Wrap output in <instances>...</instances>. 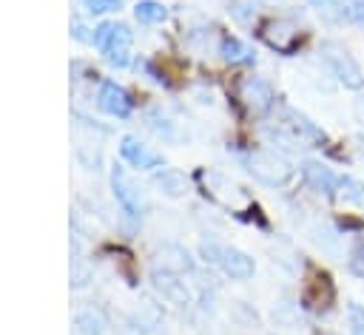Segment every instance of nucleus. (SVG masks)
<instances>
[{"mask_svg":"<svg viewBox=\"0 0 364 335\" xmlns=\"http://www.w3.org/2000/svg\"><path fill=\"white\" fill-rule=\"evenodd\" d=\"M318 54H321V62L327 65V71H330L344 88L358 91V88L364 85V74H361L358 62L353 60V54H350L341 43H336V40H324L321 48H318Z\"/></svg>","mask_w":364,"mask_h":335,"instance_id":"1","label":"nucleus"},{"mask_svg":"<svg viewBox=\"0 0 364 335\" xmlns=\"http://www.w3.org/2000/svg\"><path fill=\"white\" fill-rule=\"evenodd\" d=\"M94 45L105 54L111 65H125L128 62V45H131V31L122 23H102L94 31Z\"/></svg>","mask_w":364,"mask_h":335,"instance_id":"2","label":"nucleus"},{"mask_svg":"<svg viewBox=\"0 0 364 335\" xmlns=\"http://www.w3.org/2000/svg\"><path fill=\"white\" fill-rule=\"evenodd\" d=\"M245 165H247V170H250L253 179H259L262 185H270V187L284 185L290 179V173H293V168L287 165V159H282L273 150H256V153L247 156Z\"/></svg>","mask_w":364,"mask_h":335,"instance_id":"3","label":"nucleus"},{"mask_svg":"<svg viewBox=\"0 0 364 335\" xmlns=\"http://www.w3.org/2000/svg\"><path fill=\"white\" fill-rule=\"evenodd\" d=\"M262 40H264L273 51H279V54H293V51L299 48V43H301V31H299V26H296L293 20H287V17H273V20H267V23L262 26Z\"/></svg>","mask_w":364,"mask_h":335,"instance_id":"4","label":"nucleus"},{"mask_svg":"<svg viewBox=\"0 0 364 335\" xmlns=\"http://www.w3.org/2000/svg\"><path fill=\"white\" fill-rule=\"evenodd\" d=\"M111 187H114V196H117L119 207H122L128 216H142V210H145L142 193H139V187L134 185V179H131L122 168H114V173H111Z\"/></svg>","mask_w":364,"mask_h":335,"instance_id":"5","label":"nucleus"},{"mask_svg":"<svg viewBox=\"0 0 364 335\" xmlns=\"http://www.w3.org/2000/svg\"><path fill=\"white\" fill-rule=\"evenodd\" d=\"M151 284L156 290V295L173 307H188L191 304V290L188 284L176 275V273H165V270H154L151 273Z\"/></svg>","mask_w":364,"mask_h":335,"instance_id":"6","label":"nucleus"},{"mask_svg":"<svg viewBox=\"0 0 364 335\" xmlns=\"http://www.w3.org/2000/svg\"><path fill=\"white\" fill-rule=\"evenodd\" d=\"M154 258H156V270H165V273H191L193 270V258L191 253L182 247V244H173V241H165L154 250Z\"/></svg>","mask_w":364,"mask_h":335,"instance_id":"7","label":"nucleus"},{"mask_svg":"<svg viewBox=\"0 0 364 335\" xmlns=\"http://www.w3.org/2000/svg\"><path fill=\"white\" fill-rule=\"evenodd\" d=\"M239 99L253 111V114H262L273 105V88L262 79V77H245L239 82Z\"/></svg>","mask_w":364,"mask_h":335,"instance_id":"8","label":"nucleus"},{"mask_svg":"<svg viewBox=\"0 0 364 335\" xmlns=\"http://www.w3.org/2000/svg\"><path fill=\"white\" fill-rule=\"evenodd\" d=\"M97 108L100 111H105V114H111V116H128L131 114V97H128V91L122 88V85H117V82H102L100 85V91H97Z\"/></svg>","mask_w":364,"mask_h":335,"instance_id":"9","label":"nucleus"},{"mask_svg":"<svg viewBox=\"0 0 364 335\" xmlns=\"http://www.w3.org/2000/svg\"><path fill=\"white\" fill-rule=\"evenodd\" d=\"M333 298H336L333 281H330L324 273H316V275L307 281V287H304V304H307L310 309L321 312V309H327V307L333 304Z\"/></svg>","mask_w":364,"mask_h":335,"instance_id":"10","label":"nucleus"},{"mask_svg":"<svg viewBox=\"0 0 364 335\" xmlns=\"http://www.w3.org/2000/svg\"><path fill=\"white\" fill-rule=\"evenodd\" d=\"M301 176H304V182H307L316 193H324V196L336 193L338 185H341V176H336L330 168H324V165H318V162H304V165H301Z\"/></svg>","mask_w":364,"mask_h":335,"instance_id":"11","label":"nucleus"},{"mask_svg":"<svg viewBox=\"0 0 364 335\" xmlns=\"http://www.w3.org/2000/svg\"><path fill=\"white\" fill-rule=\"evenodd\" d=\"M119 153H122V159H125L128 165H134V168H139V170H148V168H156V165H159V156L151 153V150H148L139 139H134V136H122Z\"/></svg>","mask_w":364,"mask_h":335,"instance_id":"12","label":"nucleus"},{"mask_svg":"<svg viewBox=\"0 0 364 335\" xmlns=\"http://www.w3.org/2000/svg\"><path fill=\"white\" fill-rule=\"evenodd\" d=\"M219 264H222L225 275H228V278H236V281H245V278H250V275H253V270H256L253 258H250L247 253L236 250V247L225 250V253H222V261H219Z\"/></svg>","mask_w":364,"mask_h":335,"instance_id":"13","label":"nucleus"},{"mask_svg":"<svg viewBox=\"0 0 364 335\" xmlns=\"http://www.w3.org/2000/svg\"><path fill=\"white\" fill-rule=\"evenodd\" d=\"M154 187L168 199H179L188 190V179H185V173H179L173 168H162L159 173H154Z\"/></svg>","mask_w":364,"mask_h":335,"instance_id":"14","label":"nucleus"},{"mask_svg":"<svg viewBox=\"0 0 364 335\" xmlns=\"http://www.w3.org/2000/svg\"><path fill=\"white\" fill-rule=\"evenodd\" d=\"M74 329L77 335H102L105 332V318L94 309H82L74 315Z\"/></svg>","mask_w":364,"mask_h":335,"instance_id":"15","label":"nucleus"},{"mask_svg":"<svg viewBox=\"0 0 364 335\" xmlns=\"http://www.w3.org/2000/svg\"><path fill=\"white\" fill-rule=\"evenodd\" d=\"M313 9L327 23H344L347 20V0H310Z\"/></svg>","mask_w":364,"mask_h":335,"instance_id":"16","label":"nucleus"},{"mask_svg":"<svg viewBox=\"0 0 364 335\" xmlns=\"http://www.w3.org/2000/svg\"><path fill=\"white\" fill-rule=\"evenodd\" d=\"M134 14H136V20H139V23L154 26V23H162L168 11H165V6H162V3H154V0H139V3L134 6Z\"/></svg>","mask_w":364,"mask_h":335,"instance_id":"17","label":"nucleus"},{"mask_svg":"<svg viewBox=\"0 0 364 335\" xmlns=\"http://www.w3.org/2000/svg\"><path fill=\"white\" fill-rule=\"evenodd\" d=\"M338 196H341L347 204L364 207V182H361V179H353V176H341Z\"/></svg>","mask_w":364,"mask_h":335,"instance_id":"18","label":"nucleus"},{"mask_svg":"<svg viewBox=\"0 0 364 335\" xmlns=\"http://www.w3.org/2000/svg\"><path fill=\"white\" fill-rule=\"evenodd\" d=\"M222 57L228 60V62H253L256 57H253V51L245 45V43H239V40H222Z\"/></svg>","mask_w":364,"mask_h":335,"instance_id":"19","label":"nucleus"},{"mask_svg":"<svg viewBox=\"0 0 364 335\" xmlns=\"http://www.w3.org/2000/svg\"><path fill=\"white\" fill-rule=\"evenodd\" d=\"M347 324H350V335H364V309L358 304L347 307Z\"/></svg>","mask_w":364,"mask_h":335,"instance_id":"20","label":"nucleus"},{"mask_svg":"<svg viewBox=\"0 0 364 335\" xmlns=\"http://www.w3.org/2000/svg\"><path fill=\"white\" fill-rule=\"evenodd\" d=\"M350 270L364 278V238H358L350 250Z\"/></svg>","mask_w":364,"mask_h":335,"instance_id":"21","label":"nucleus"},{"mask_svg":"<svg viewBox=\"0 0 364 335\" xmlns=\"http://www.w3.org/2000/svg\"><path fill=\"white\" fill-rule=\"evenodd\" d=\"M347 23L364 28V0H347Z\"/></svg>","mask_w":364,"mask_h":335,"instance_id":"22","label":"nucleus"},{"mask_svg":"<svg viewBox=\"0 0 364 335\" xmlns=\"http://www.w3.org/2000/svg\"><path fill=\"white\" fill-rule=\"evenodd\" d=\"M85 6H88V11H94V14H105V11L119 9V0H85Z\"/></svg>","mask_w":364,"mask_h":335,"instance_id":"23","label":"nucleus"},{"mask_svg":"<svg viewBox=\"0 0 364 335\" xmlns=\"http://www.w3.org/2000/svg\"><path fill=\"white\" fill-rule=\"evenodd\" d=\"M148 125H151V128H154V131H156L159 136H168V139L173 136V128H171V122H168V119H159V116H151V122H148Z\"/></svg>","mask_w":364,"mask_h":335,"instance_id":"24","label":"nucleus"}]
</instances>
